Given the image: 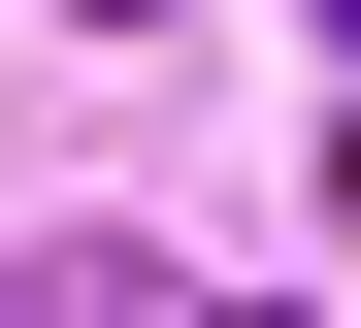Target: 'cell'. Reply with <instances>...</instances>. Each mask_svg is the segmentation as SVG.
I'll list each match as a JSON object with an SVG mask.
<instances>
[{
  "label": "cell",
  "instance_id": "obj_1",
  "mask_svg": "<svg viewBox=\"0 0 361 328\" xmlns=\"http://www.w3.org/2000/svg\"><path fill=\"white\" fill-rule=\"evenodd\" d=\"M99 33H164V0H99Z\"/></svg>",
  "mask_w": 361,
  "mask_h": 328
},
{
  "label": "cell",
  "instance_id": "obj_2",
  "mask_svg": "<svg viewBox=\"0 0 361 328\" xmlns=\"http://www.w3.org/2000/svg\"><path fill=\"white\" fill-rule=\"evenodd\" d=\"M329 33H361V0H329Z\"/></svg>",
  "mask_w": 361,
  "mask_h": 328
}]
</instances>
